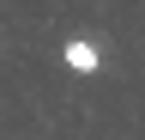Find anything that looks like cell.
<instances>
[{
	"mask_svg": "<svg viewBox=\"0 0 145 140\" xmlns=\"http://www.w3.org/2000/svg\"><path fill=\"white\" fill-rule=\"evenodd\" d=\"M61 67H72V73H103V49L91 37H67L61 43Z\"/></svg>",
	"mask_w": 145,
	"mask_h": 140,
	"instance_id": "1",
	"label": "cell"
}]
</instances>
